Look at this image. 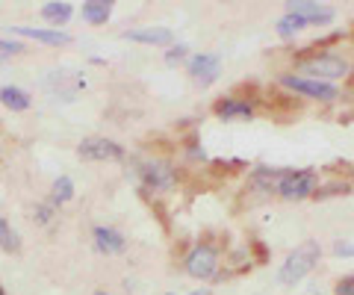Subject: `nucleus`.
<instances>
[{
  "mask_svg": "<svg viewBox=\"0 0 354 295\" xmlns=\"http://www.w3.org/2000/svg\"><path fill=\"white\" fill-rule=\"evenodd\" d=\"M298 74L334 86V80L348 77V59L337 50H319V53H310L307 59L298 62Z\"/></svg>",
  "mask_w": 354,
  "mask_h": 295,
  "instance_id": "1",
  "label": "nucleus"
},
{
  "mask_svg": "<svg viewBox=\"0 0 354 295\" xmlns=\"http://www.w3.org/2000/svg\"><path fill=\"white\" fill-rule=\"evenodd\" d=\"M319 257H322V248H319V242H313V239L304 245H298L278 269L281 287H295V283H301L310 272L319 266Z\"/></svg>",
  "mask_w": 354,
  "mask_h": 295,
  "instance_id": "2",
  "label": "nucleus"
},
{
  "mask_svg": "<svg viewBox=\"0 0 354 295\" xmlns=\"http://www.w3.org/2000/svg\"><path fill=\"white\" fill-rule=\"evenodd\" d=\"M136 174H139L142 187H145L148 192H157V195L171 192V189H177V183H180L177 166H171L169 160H160V157L142 160L136 166Z\"/></svg>",
  "mask_w": 354,
  "mask_h": 295,
  "instance_id": "3",
  "label": "nucleus"
},
{
  "mask_svg": "<svg viewBox=\"0 0 354 295\" xmlns=\"http://www.w3.org/2000/svg\"><path fill=\"white\" fill-rule=\"evenodd\" d=\"M316 189H319V174L313 169H283L274 195L283 201H304L313 198Z\"/></svg>",
  "mask_w": 354,
  "mask_h": 295,
  "instance_id": "4",
  "label": "nucleus"
},
{
  "mask_svg": "<svg viewBox=\"0 0 354 295\" xmlns=\"http://www.w3.org/2000/svg\"><path fill=\"white\" fill-rule=\"evenodd\" d=\"M183 269L186 275L195 280H209L218 275L221 269V251L213 242H195L183 257Z\"/></svg>",
  "mask_w": 354,
  "mask_h": 295,
  "instance_id": "5",
  "label": "nucleus"
},
{
  "mask_svg": "<svg viewBox=\"0 0 354 295\" xmlns=\"http://www.w3.org/2000/svg\"><path fill=\"white\" fill-rule=\"evenodd\" d=\"M281 86L290 89L301 97H310V101H322V104H334L339 97V89L330 83H319V80H310L301 77V74H281Z\"/></svg>",
  "mask_w": 354,
  "mask_h": 295,
  "instance_id": "6",
  "label": "nucleus"
},
{
  "mask_svg": "<svg viewBox=\"0 0 354 295\" xmlns=\"http://www.w3.org/2000/svg\"><path fill=\"white\" fill-rule=\"evenodd\" d=\"M77 157L86 162H113V160H124L127 151L106 136H88L77 145Z\"/></svg>",
  "mask_w": 354,
  "mask_h": 295,
  "instance_id": "7",
  "label": "nucleus"
},
{
  "mask_svg": "<svg viewBox=\"0 0 354 295\" xmlns=\"http://www.w3.org/2000/svg\"><path fill=\"white\" fill-rule=\"evenodd\" d=\"M186 71H189V77L201 86H213L221 74V57L218 53H192L189 59H186Z\"/></svg>",
  "mask_w": 354,
  "mask_h": 295,
  "instance_id": "8",
  "label": "nucleus"
},
{
  "mask_svg": "<svg viewBox=\"0 0 354 295\" xmlns=\"http://www.w3.org/2000/svg\"><path fill=\"white\" fill-rule=\"evenodd\" d=\"M286 12L304 18L307 27H325L337 18L334 6H322V3H316V0H290V3H286Z\"/></svg>",
  "mask_w": 354,
  "mask_h": 295,
  "instance_id": "9",
  "label": "nucleus"
},
{
  "mask_svg": "<svg viewBox=\"0 0 354 295\" xmlns=\"http://www.w3.org/2000/svg\"><path fill=\"white\" fill-rule=\"evenodd\" d=\"M92 245H95L97 254L113 257V254H121V251L127 248V236L109 225H95L92 227Z\"/></svg>",
  "mask_w": 354,
  "mask_h": 295,
  "instance_id": "10",
  "label": "nucleus"
},
{
  "mask_svg": "<svg viewBox=\"0 0 354 295\" xmlns=\"http://www.w3.org/2000/svg\"><path fill=\"white\" fill-rule=\"evenodd\" d=\"M213 113L221 122H251L254 104H248L245 97H218L213 104Z\"/></svg>",
  "mask_w": 354,
  "mask_h": 295,
  "instance_id": "11",
  "label": "nucleus"
},
{
  "mask_svg": "<svg viewBox=\"0 0 354 295\" xmlns=\"http://www.w3.org/2000/svg\"><path fill=\"white\" fill-rule=\"evenodd\" d=\"M9 36L32 39V41H41V45H48V48H62L71 41V36L65 30H50V27H9Z\"/></svg>",
  "mask_w": 354,
  "mask_h": 295,
  "instance_id": "12",
  "label": "nucleus"
},
{
  "mask_svg": "<svg viewBox=\"0 0 354 295\" xmlns=\"http://www.w3.org/2000/svg\"><path fill=\"white\" fill-rule=\"evenodd\" d=\"M121 36L127 41H139V45H151V48H171L174 45V32L169 27H136V30H124Z\"/></svg>",
  "mask_w": 354,
  "mask_h": 295,
  "instance_id": "13",
  "label": "nucleus"
},
{
  "mask_svg": "<svg viewBox=\"0 0 354 295\" xmlns=\"http://www.w3.org/2000/svg\"><path fill=\"white\" fill-rule=\"evenodd\" d=\"M109 15H113V3H109V0H86V3L80 6V18L92 27L106 24Z\"/></svg>",
  "mask_w": 354,
  "mask_h": 295,
  "instance_id": "14",
  "label": "nucleus"
},
{
  "mask_svg": "<svg viewBox=\"0 0 354 295\" xmlns=\"http://www.w3.org/2000/svg\"><path fill=\"white\" fill-rule=\"evenodd\" d=\"M0 104L12 109V113H27L32 106V95L27 89H21V86H3L0 89Z\"/></svg>",
  "mask_w": 354,
  "mask_h": 295,
  "instance_id": "15",
  "label": "nucleus"
},
{
  "mask_svg": "<svg viewBox=\"0 0 354 295\" xmlns=\"http://www.w3.org/2000/svg\"><path fill=\"white\" fill-rule=\"evenodd\" d=\"M74 15V6L65 3V0H59V3H44L41 6V18L50 24V30H59L62 24H68Z\"/></svg>",
  "mask_w": 354,
  "mask_h": 295,
  "instance_id": "16",
  "label": "nucleus"
},
{
  "mask_svg": "<svg viewBox=\"0 0 354 295\" xmlns=\"http://www.w3.org/2000/svg\"><path fill=\"white\" fill-rule=\"evenodd\" d=\"M281 174H283V169L260 166V169H254V171H251V183H254L257 189L272 192V195H274V189H278V180H281Z\"/></svg>",
  "mask_w": 354,
  "mask_h": 295,
  "instance_id": "17",
  "label": "nucleus"
},
{
  "mask_svg": "<svg viewBox=\"0 0 354 295\" xmlns=\"http://www.w3.org/2000/svg\"><path fill=\"white\" fill-rule=\"evenodd\" d=\"M71 198H74V180L68 178V174H59V178L53 180L50 204H53V207H57V210H59V207H62V204H68Z\"/></svg>",
  "mask_w": 354,
  "mask_h": 295,
  "instance_id": "18",
  "label": "nucleus"
},
{
  "mask_svg": "<svg viewBox=\"0 0 354 295\" xmlns=\"http://www.w3.org/2000/svg\"><path fill=\"white\" fill-rule=\"evenodd\" d=\"M301 30H307V21L304 18H298V15H292V12H286L278 24H274V32H278L281 39H295Z\"/></svg>",
  "mask_w": 354,
  "mask_h": 295,
  "instance_id": "19",
  "label": "nucleus"
},
{
  "mask_svg": "<svg viewBox=\"0 0 354 295\" xmlns=\"http://www.w3.org/2000/svg\"><path fill=\"white\" fill-rule=\"evenodd\" d=\"M0 251H6V254H12V251H21V236L12 225H9V218L0 216Z\"/></svg>",
  "mask_w": 354,
  "mask_h": 295,
  "instance_id": "20",
  "label": "nucleus"
},
{
  "mask_svg": "<svg viewBox=\"0 0 354 295\" xmlns=\"http://www.w3.org/2000/svg\"><path fill=\"white\" fill-rule=\"evenodd\" d=\"M53 216H57V207H53L50 201H44V204H39L36 210H32V222L36 225H50Z\"/></svg>",
  "mask_w": 354,
  "mask_h": 295,
  "instance_id": "21",
  "label": "nucleus"
},
{
  "mask_svg": "<svg viewBox=\"0 0 354 295\" xmlns=\"http://www.w3.org/2000/svg\"><path fill=\"white\" fill-rule=\"evenodd\" d=\"M24 53V45L15 39H0V59H9V57H18Z\"/></svg>",
  "mask_w": 354,
  "mask_h": 295,
  "instance_id": "22",
  "label": "nucleus"
},
{
  "mask_svg": "<svg viewBox=\"0 0 354 295\" xmlns=\"http://www.w3.org/2000/svg\"><path fill=\"white\" fill-rule=\"evenodd\" d=\"M183 59H189V45H171L169 50H165V62L169 65H177Z\"/></svg>",
  "mask_w": 354,
  "mask_h": 295,
  "instance_id": "23",
  "label": "nucleus"
},
{
  "mask_svg": "<svg viewBox=\"0 0 354 295\" xmlns=\"http://www.w3.org/2000/svg\"><path fill=\"white\" fill-rule=\"evenodd\" d=\"M334 292H337V295H354V275L337 280V289H334Z\"/></svg>",
  "mask_w": 354,
  "mask_h": 295,
  "instance_id": "24",
  "label": "nucleus"
},
{
  "mask_svg": "<svg viewBox=\"0 0 354 295\" xmlns=\"http://www.w3.org/2000/svg\"><path fill=\"white\" fill-rule=\"evenodd\" d=\"M334 254L337 257H354V245L351 242H337L334 245Z\"/></svg>",
  "mask_w": 354,
  "mask_h": 295,
  "instance_id": "25",
  "label": "nucleus"
},
{
  "mask_svg": "<svg viewBox=\"0 0 354 295\" xmlns=\"http://www.w3.org/2000/svg\"><path fill=\"white\" fill-rule=\"evenodd\" d=\"M189 295H213V292H209V289H207V287H204V289H192V292H189Z\"/></svg>",
  "mask_w": 354,
  "mask_h": 295,
  "instance_id": "26",
  "label": "nucleus"
},
{
  "mask_svg": "<svg viewBox=\"0 0 354 295\" xmlns=\"http://www.w3.org/2000/svg\"><path fill=\"white\" fill-rule=\"evenodd\" d=\"M348 80L354 83V62H348Z\"/></svg>",
  "mask_w": 354,
  "mask_h": 295,
  "instance_id": "27",
  "label": "nucleus"
},
{
  "mask_svg": "<svg viewBox=\"0 0 354 295\" xmlns=\"http://www.w3.org/2000/svg\"><path fill=\"white\" fill-rule=\"evenodd\" d=\"M97 295H113V292H97Z\"/></svg>",
  "mask_w": 354,
  "mask_h": 295,
  "instance_id": "28",
  "label": "nucleus"
},
{
  "mask_svg": "<svg viewBox=\"0 0 354 295\" xmlns=\"http://www.w3.org/2000/svg\"><path fill=\"white\" fill-rule=\"evenodd\" d=\"M0 295H6V292H3V287H0Z\"/></svg>",
  "mask_w": 354,
  "mask_h": 295,
  "instance_id": "29",
  "label": "nucleus"
},
{
  "mask_svg": "<svg viewBox=\"0 0 354 295\" xmlns=\"http://www.w3.org/2000/svg\"><path fill=\"white\" fill-rule=\"evenodd\" d=\"M165 295H171V292H165Z\"/></svg>",
  "mask_w": 354,
  "mask_h": 295,
  "instance_id": "30",
  "label": "nucleus"
}]
</instances>
